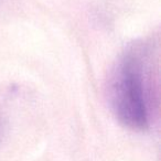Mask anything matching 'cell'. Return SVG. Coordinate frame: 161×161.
Here are the masks:
<instances>
[{
    "label": "cell",
    "instance_id": "2",
    "mask_svg": "<svg viewBox=\"0 0 161 161\" xmlns=\"http://www.w3.org/2000/svg\"><path fill=\"white\" fill-rule=\"evenodd\" d=\"M3 123L1 120V118H0V140L3 138Z\"/></svg>",
    "mask_w": 161,
    "mask_h": 161
},
{
    "label": "cell",
    "instance_id": "1",
    "mask_svg": "<svg viewBox=\"0 0 161 161\" xmlns=\"http://www.w3.org/2000/svg\"><path fill=\"white\" fill-rule=\"evenodd\" d=\"M148 51L134 44L124 52L112 74L109 96L113 110L124 126L142 131L151 119Z\"/></svg>",
    "mask_w": 161,
    "mask_h": 161
}]
</instances>
